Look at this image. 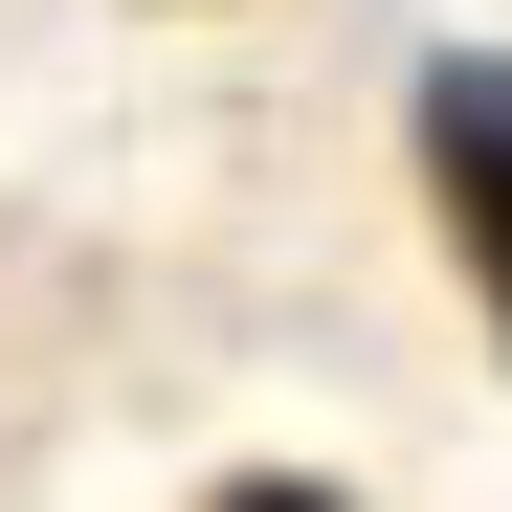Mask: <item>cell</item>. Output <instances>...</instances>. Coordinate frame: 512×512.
Masks as SVG:
<instances>
[{"instance_id": "1", "label": "cell", "mask_w": 512, "mask_h": 512, "mask_svg": "<svg viewBox=\"0 0 512 512\" xmlns=\"http://www.w3.org/2000/svg\"><path fill=\"white\" fill-rule=\"evenodd\" d=\"M423 201H446L468 312H490V357H512V45H446V67H423Z\"/></svg>"}, {"instance_id": "2", "label": "cell", "mask_w": 512, "mask_h": 512, "mask_svg": "<svg viewBox=\"0 0 512 512\" xmlns=\"http://www.w3.org/2000/svg\"><path fill=\"white\" fill-rule=\"evenodd\" d=\"M201 512H357V490H334V468H223Z\"/></svg>"}]
</instances>
